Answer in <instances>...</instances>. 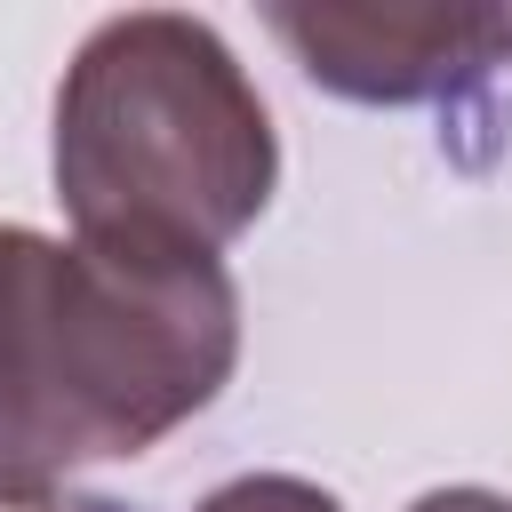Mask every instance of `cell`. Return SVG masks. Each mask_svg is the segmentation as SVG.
I'll return each mask as SVG.
<instances>
[{
    "label": "cell",
    "mask_w": 512,
    "mask_h": 512,
    "mask_svg": "<svg viewBox=\"0 0 512 512\" xmlns=\"http://www.w3.org/2000/svg\"><path fill=\"white\" fill-rule=\"evenodd\" d=\"M272 32L352 104H448L496 72V8H272Z\"/></svg>",
    "instance_id": "cell-3"
},
{
    "label": "cell",
    "mask_w": 512,
    "mask_h": 512,
    "mask_svg": "<svg viewBox=\"0 0 512 512\" xmlns=\"http://www.w3.org/2000/svg\"><path fill=\"white\" fill-rule=\"evenodd\" d=\"M496 64L512 72V8H496Z\"/></svg>",
    "instance_id": "cell-6"
},
{
    "label": "cell",
    "mask_w": 512,
    "mask_h": 512,
    "mask_svg": "<svg viewBox=\"0 0 512 512\" xmlns=\"http://www.w3.org/2000/svg\"><path fill=\"white\" fill-rule=\"evenodd\" d=\"M280 152L232 48L176 8L88 32L56 96V192L72 240L120 256H216L272 200Z\"/></svg>",
    "instance_id": "cell-2"
},
{
    "label": "cell",
    "mask_w": 512,
    "mask_h": 512,
    "mask_svg": "<svg viewBox=\"0 0 512 512\" xmlns=\"http://www.w3.org/2000/svg\"><path fill=\"white\" fill-rule=\"evenodd\" d=\"M408 512H512V496H488V488H432V496H416Z\"/></svg>",
    "instance_id": "cell-5"
},
{
    "label": "cell",
    "mask_w": 512,
    "mask_h": 512,
    "mask_svg": "<svg viewBox=\"0 0 512 512\" xmlns=\"http://www.w3.org/2000/svg\"><path fill=\"white\" fill-rule=\"evenodd\" d=\"M240 360L216 256H120L0 224V512H56L80 464H120L200 416Z\"/></svg>",
    "instance_id": "cell-1"
},
{
    "label": "cell",
    "mask_w": 512,
    "mask_h": 512,
    "mask_svg": "<svg viewBox=\"0 0 512 512\" xmlns=\"http://www.w3.org/2000/svg\"><path fill=\"white\" fill-rule=\"evenodd\" d=\"M200 512H344V504L296 472H248V480H224Z\"/></svg>",
    "instance_id": "cell-4"
}]
</instances>
